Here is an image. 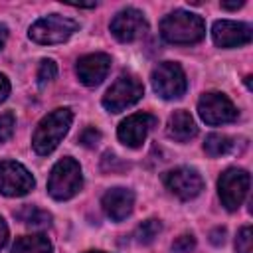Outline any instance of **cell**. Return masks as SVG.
I'll return each instance as SVG.
<instances>
[{
	"instance_id": "obj_26",
	"label": "cell",
	"mask_w": 253,
	"mask_h": 253,
	"mask_svg": "<svg viewBox=\"0 0 253 253\" xmlns=\"http://www.w3.org/2000/svg\"><path fill=\"white\" fill-rule=\"evenodd\" d=\"M210 237H211V243L213 245H223V241H225V229L217 227V229H213L210 233Z\"/></svg>"
},
{
	"instance_id": "obj_9",
	"label": "cell",
	"mask_w": 253,
	"mask_h": 253,
	"mask_svg": "<svg viewBox=\"0 0 253 253\" xmlns=\"http://www.w3.org/2000/svg\"><path fill=\"white\" fill-rule=\"evenodd\" d=\"M162 182H164L166 190L170 194H174L176 198H180V200H192L204 188V180H202L200 172L194 170V168H188V166L168 170L162 176Z\"/></svg>"
},
{
	"instance_id": "obj_14",
	"label": "cell",
	"mask_w": 253,
	"mask_h": 253,
	"mask_svg": "<svg viewBox=\"0 0 253 253\" xmlns=\"http://www.w3.org/2000/svg\"><path fill=\"white\" fill-rule=\"evenodd\" d=\"M111 69V57L107 53H89V55H83L79 57L77 65H75V71H77V77L83 85L87 87H95L99 85L107 73Z\"/></svg>"
},
{
	"instance_id": "obj_15",
	"label": "cell",
	"mask_w": 253,
	"mask_h": 253,
	"mask_svg": "<svg viewBox=\"0 0 253 253\" xmlns=\"http://www.w3.org/2000/svg\"><path fill=\"white\" fill-rule=\"evenodd\" d=\"M101 206L113 221H123L132 211L134 194L128 188H111L109 192H105V196L101 200Z\"/></svg>"
},
{
	"instance_id": "obj_23",
	"label": "cell",
	"mask_w": 253,
	"mask_h": 253,
	"mask_svg": "<svg viewBox=\"0 0 253 253\" xmlns=\"http://www.w3.org/2000/svg\"><path fill=\"white\" fill-rule=\"evenodd\" d=\"M235 249L237 253H253L251 249V227L249 225H243L237 233V239H235Z\"/></svg>"
},
{
	"instance_id": "obj_2",
	"label": "cell",
	"mask_w": 253,
	"mask_h": 253,
	"mask_svg": "<svg viewBox=\"0 0 253 253\" xmlns=\"http://www.w3.org/2000/svg\"><path fill=\"white\" fill-rule=\"evenodd\" d=\"M160 34L170 43H196L206 36V24L198 14L176 10L160 22Z\"/></svg>"
},
{
	"instance_id": "obj_17",
	"label": "cell",
	"mask_w": 253,
	"mask_h": 253,
	"mask_svg": "<svg viewBox=\"0 0 253 253\" xmlns=\"http://www.w3.org/2000/svg\"><path fill=\"white\" fill-rule=\"evenodd\" d=\"M53 247L45 235H24L18 237L10 253H51Z\"/></svg>"
},
{
	"instance_id": "obj_8",
	"label": "cell",
	"mask_w": 253,
	"mask_h": 253,
	"mask_svg": "<svg viewBox=\"0 0 253 253\" xmlns=\"http://www.w3.org/2000/svg\"><path fill=\"white\" fill-rule=\"evenodd\" d=\"M198 115L208 125H225L237 119V109L223 93H204L198 101Z\"/></svg>"
},
{
	"instance_id": "obj_28",
	"label": "cell",
	"mask_w": 253,
	"mask_h": 253,
	"mask_svg": "<svg viewBox=\"0 0 253 253\" xmlns=\"http://www.w3.org/2000/svg\"><path fill=\"white\" fill-rule=\"evenodd\" d=\"M6 241H8V225L0 215V249L6 245Z\"/></svg>"
},
{
	"instance_id": "obj_10",
	"label": "cell",
	"mask_w": 253,
	"mask_h": 253,
	"mask_svg": "<svg viewBox=\"0 0 253 253\" xmlns=\"http://www.w3.org/2000/svg\"><path fill=\"white\" fill-rule=\"evenodd\" d=\"M34 176L16 160L0 162V192L4 196H26L34 188Z\"/></svg>"
},
{
	"instance_id": "obj_1",
	"label": "cell",
	"mask_w": 253,
	"mask_h": 253,
	"mask_svg": "<svg viewBox=\"0 0 253 253\" xmlns=\"http://www.w3.org/2000/svg\"><path fill=\"white\" fill-rule=\"evenodd\" d=\"M71 121H73V115L69 109H55L49 115H45L36 126V132L32 138L34 150L42 156L53 152L61 142V138L67 134Z\"/></svg>"
},
{
	"instance_id": "obj_31",
	"label": "cell",
	"mask_w": 253,
	"mask_h": 253,
	"mask_svg": "<svg viewBox=\"0 0 253 253\" xmlns=\"http://www.w3.org/2000/svg\"><path fill=\"white\" fill-rule=\"evenodd\" d=\"M87 253H107V251H87Z\"/></svg>"
},
{
	"instance_id": "obj_5",
	"label": "cell",
	"mask_w": 253,
	"mask_h": 253,
	"mask_svg": "<svg viewBox=\"0 0 253 253\" xmlns=\"http://www.w3.org/2000/svg\"><path fill=\"white\" fill-rule=\"evenodd\" d=\"M142 95L144 87L134 75H121L103 95V107L109 113H121L123 109L140 101Z\"/></svg>"
},
{
	"instance_id": "obj_7",
	"label": "cell",
	"mask_w": 253,
	"mask_h": 253,
	"mask_svg": "<svg viewBox=\"0 0 253 253\" xmlns=\"http://www.w3.org/2000/svg\"><path fill=\"white\" fill-rule=\"evenodd\" d=\"M247 190H249V174L243 168H227L217 180L219 200L229 211H235L243 204Z\"/></svg>"
},
{
	"instance_id": "obj_11",
	"label": "cell",
	"mask_w": 253,
	"mask_h": 253,
	"mask_svg": "<svg viewBox=\"0 0 253 253\" xmlns=\"http://www.w3.org/2000/svg\"><path fill=\"white\" fill-rule=\"evenodd\" d=\"M146 30H148L146 18L136 8L121 10L111 22V32L119 42H134V40L142 38L146 34Z\"/></svg>"
},
{
	"instance_id": "obj_27",
	"label": "cell",
	"mask_w": 253,
	"mask_h": 253,
	"mask_svg": "<svg viewBox=\"0 0 253 253\" xmlns=\"http://www.w3.org/2000/svg\"><path fill=\"white\" fill-rule=\"evenodd\" d=\"M8 93H10V81L6 79V75L0 73V103L8 97Z\"/></svg>"
},
{
	"instance_id": "obj_13",
	"label": "cell",
	"mask_w": 253,
	"mask_h": 253,
	"mask_svg": "<svg viewBox=\"0 0 253 253\" xmlns=\"http://www.w3.org/2000/svg\"><path fill=\"white\" fill-rule=\"evenodd\" d=\"M213 43L219 47H237L251 42V26L243 22L231 20H217L211 28Z\"/></svg>"
},
{
	"instance_id": "obj_22",
	"label": "cell",
	"mask_w": 253,
	"mask_h": 253,
	"mask_svg": "<svg viewBox=\"0 0 253 253\" xmlns=\"http://www.w3.org/2000/svg\"><path fill=\"white\" fill-rule=\"evenodd\" d=\"M14 126H16V119L14 113L6 111L0 115V142H8L14 134Z\"/></svg>"
},
{
	"instance_id": "obj_30",
	"label": "cell",
	"mask_w": 253,
	"mask_h": 253,
	"mask_svg": "<svg viewBox=\"0 0 253 253\" xmlns=\"http://www.w3.org/2000/svg\"><path fill=\"white\" fill-rule=\"evenodd\" d=\"M6 36H8L6 28H4V26H0V47L4 45V42H6Z\"/></svg>"
},
{
	"instance_id": "obj_21",
	"label": "cell",
	"mask_w": 253,
	"mask_h": 253,
	"mask_svg": "<svg viewBox=\"0 0 253 253\" xmlns=\"http://www.w3.org/2000/svg\"><path fill=\"white\" fill-rule=\"evenodd\" d=\"M57 75V65L53 59H42L40 67H38V83L40 85H45L49 83L51 79H55Z\"/></svg>"
},
{
	"instance_id": "obj_12",
	"label": "cell",
	"mask_w": 253,
	"mask_h": 253,
	"mask_svg": "<svg viewBox=\"0 0 253 253\" xmlns=\"http://www.w3.org/2000/svg\"><path fill=\"white\" fill-rule=\"evenodd\" d=\"M154 126H156V117H152L150 113H134L119 125L117 136L123 144L130 148H138Z\"/></svg>"
},
{
	"instance_id": "obj_16",
	"label": "cell",
	"mask_w": 253,
	"mask_h": 253,
	"mask_svg": "<svg viewBox=\"0 0 253 253\" xmlns=\"http://www.w3.org/2000/svg\"><path fill=\"white\" fill-rule=\"evenodd\" d=\"M166 132H168L170 138H174L178 142H186V140H190V138L196 136L198 126H196L192 115L188 111H182L180 109V111H174L170 115L168 125H166Z\"/></svg>"
},
{
	"instance_id": "obj_20",
	"label": "cell",
	"mask_w": 253,
	"mask_h": 253,
	"mask_svg": "<svg viewBox=\"0 0 253 253\" xmlns=\"http://www.w3.org/2000/svg\"><path fill=\"white\" fill-rule=\"evenodd\" d=\"M160 231H162V223H160L158 219L150 217V219L142 221V223L136 227L134 239H136V243H140V245H148V243H152V241L158 237Z\"/></svg>"
},
{
	"instance_id": "obj_18",
	"label": "cell",
	"mask_w": 253,
	"mask_h": 253,
	"mask_svg": "<svg viewBox=\"0 0 253 253\" xmlns=\"http://www.w3.org/2000/svg\"><path fill=\"white\" fill-rule=\"evenodd\" d=\"M14 217L30 227H45V225H49V219H51V215L47 211H43L36 206H22L18 211H14Z\"/></svg>"
},
{
	"instance_id": "obj_19",
	"label": "cell",
	"mask_w": 253,
	"mask_h": 253,
	"mask_svg": "<svg viewBox=\"0 0 253 253\" xmlns=\"http://www.w3.org/2000/svg\"><path fill=\"white\" fill-rule=\"evenodd\" d=\"M231 148H233L231 138L225 136V134H217V132L208 134V138H206V142H204V150H206V154L211 156V158L223 156V154H227Z\"/></svg>"
},
{
	"instance_id": "obj_24",
	"label": "cell",
	"mask_w": 253,
	"mask_h": 253,
	"mask_svg": "<svg viewBox=\"0 0 253 253\" xmlns=\"http://www.w3.org/2000/svg\"><path fill=\"white\" fill-rule=\"evenodd\" d=\"M194 247H196V239H194L192 233H182L172 243V251L174 253H190Z\"/></svg>"
},
{
	"instance_id": "obj_25",
	"label": "cell",
	"mask_w": 253,
	"mask_h": 253,
	"mask_svg": "<svg viewBox=\"0 0 253 253\" xmlns=\"http://www.w3.org/2000/svg\"><path fill=\"white\" fill-rule=\"evenodd\" d=\"M99 140H101V132H99L95 126H87V128L79 134V142H81L83 146H95Z\"/></svg>"
},
{
	"instance_id": "obj_3",
	"label": "cell",
	"mask_w": 253,
	"mask_h": 253,
	"mask_svg": "<svg viewBox=\"0 0 253 253\" xmlns=\"http://www.w3.org/2000/svg\"><path fill=\"white\" fill-rule=\"evenodd\" d=\"M83 186V176H81V166L65 156L55 162V166L49 172L47 180V192L55 200H69L73 198Z\"/></svg>"
},
{
	"instance_id": "obj_4",
	"label": "cell",
	"mask_w": 253,
	"mask_h": 253,
	"mask_svg": "<svg viewBox=\"0 0 253 253\" xmlns=\"http://www.w3.org/2000/svg\"><path fill=\"white\" fill-rule=\"evenodd\" d=\"M77 32V22L63 18L59 14H49L40 18L30 28V38L38 43H61Z\"/></svg>"
},
{
	"instance_id": "obj_29",
	"label": "cell",
	"mask_w": 253,
	"mask_h": 253,
	"mask_svg": "<svg viewBox=\"0 0 253 253\" xmlns=\"http://www.w3.org/2000/svg\"><path fill=\"white\" fill-rule=\"evenodd\" d=\"M245 2L243 0H239V2H221V8H225V10H237V8H241Z\"/></svg>"
},
{
	"instance_id": "obj_6",
	"label": "cell",
	"mask_w": 253,
	"mask_h": 253,
	"mask_svg": "<svg viewBox=\"0 0 253 253\" xmlns=\"http://www.w3.org/2000/svg\"><path fill=\"white\" fill-rule=\"evenodd\" d=\"M150 79H152V89L162 99H180L188 87L182 67L174 61H164L156 65Z\"/></svg>"
}]
</instances>
